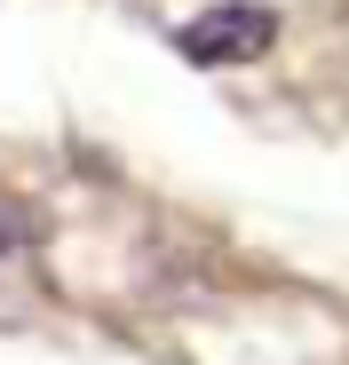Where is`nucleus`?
<instances>
[{
    "instance_id": "obj_1",
    "label": "nucleus",
    "mask_w": 349,
    "mask_h": 365,
    "mask_svg": "<svg viewBox=\"0 0 349 365\" xmlns=\"http://www.w3.org/2000/svg\"><path fill=\"white\" fill-rule=\"evenodd\" d=\"M174 48H183V64H199V72L262 64V56L278 48V9H262V0H214V9H199L183 32H174Z\"/></svg>"
},
{
    "instance_id": "obj_2",
    "label": "nucleus",
    "mask_w": 349,
    "mask_h": 365,
    "mask_svg": "<svg viewBox=\"0 0 349 365\" xmlns=\"http://www.w3.org/2000/svg\"><path fill=\"white\" fill-rule=\"evenodd\" d=\"M32 238H40V215H32L24 199H9V191H0V255H24Z\"/></svg>"
}]
</instances>
